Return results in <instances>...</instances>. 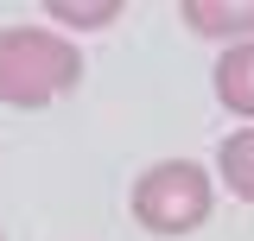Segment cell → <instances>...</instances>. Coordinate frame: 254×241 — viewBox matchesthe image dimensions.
I'll return each instance as SVG.
<instances>
[{
  "label": "cell",
  "instance_id": "cell-1",
  "mask_svg": "<svg viewBox=\"0 0 254 241\" xmlns=\"http://www.w3.org/2000/svg\"><path fill=\"white\" fill-rule=\"evenodd\" d=\"M83 83V51L58 26H0V102L51 108Z\"/></svg>",
  "mask_w": 254,
  "mask_h": 241
},
{
  "label": "cell",
  "instance_id": "cell-2",
  "mask_svg": "<svg viewBox=\"0 0 254 241\" xmlns=\"http://www.w3.org/2000/svg\"><path fill=\"white\" fill-rule=\"evenodd\" d=\"M127 210L133 222L159 241H178V235H197L210 216H216V178L197 165V159H159L146 165L133 190H127Z\"/></svg>",
  "mask_w": 254,
  "mask_h": 241
},
{
  "label": "cell",
  "instance_id": "cell-3",
  "mask_svg": "<svg viewBox=\"0 0 254 241\" xmlns=\"http://www.w3.org/2000/svg\"><path fill=\"white\" fill-rule=\"evenodd\" d=\"M178 19L197 38H216L229 51V45H248L254 38V0H178Z\"/></svg>",
  "mask_w": 254,
  "mask_h": 241
},
{
  "label": "cell",
  "instance_id": "cell-4",
  "mask_svg": "<svg viewBox=\"0 0 254 241\" xmlns=\"http://www.w3.org/2000/svg\"><path fill=\"white\" fill-rule=\"evenodd\" d=\"M210 89H216V102L235 120H254V38H248V45H229V51L216 58Z\"/></svg>",
  "mask_w": 254,
  "mask_h": 241
},
{
  "label": "cell",
  "instance_id": "cell-5",
  "mask_svg": "<svg viewBox=\"0 0 254 241\" xmlns=\"http://www.w3.org/2000/svg\"><path fill=\"white\" fill-rule=\"evenodd\" d=\"M216 178L229 184L235 203H254V127L222 133V146H216Z\"/></svg>",
  "mask_w": 254,
  "mask_h": 241
},
{
  "label": "cell",
  "instance_id": "cell-6",
  "mask_svg": "<svg viewBox=\"0 0 254 241\" xmlns=\"http://www.w3.org/2000/svg\"><path fill=\"white\" fill-rule=\"evenodd\" d=\"M127 13V0H89V6H76V0H45V19H58L64 32H102L115 26Z\"/></svg>",
  "mask_w": 254,
  "mask_h": 241
},
{
  "label": "cell",
  "instance_id": "cell-7",
  "mask_svg": "<svg viewBox=\"0 0 254 241\" xmlns=\"http://www.w3.org/2000/svg\"><path fill=\"white\" fill-rule=\"evenodd\" d=\"M0 241H6V235H0Z\"/></svg>",
  "mask_w": 254,
  "mask_h": 241
}]
</instances>
